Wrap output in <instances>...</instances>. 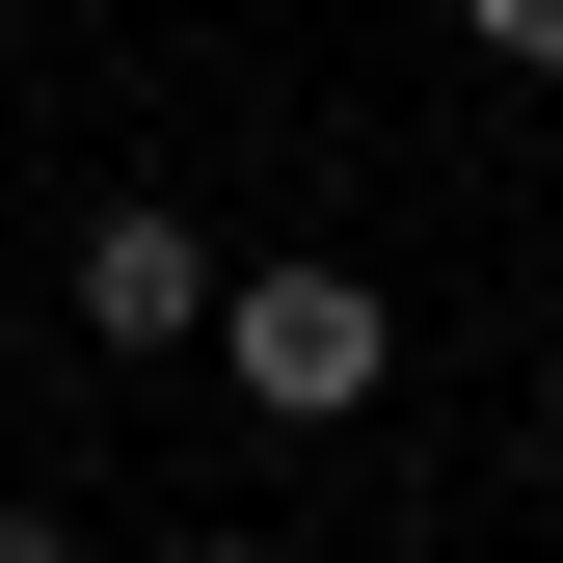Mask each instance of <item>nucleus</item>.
I'll use <instances>...</instances> for the list:
<instances>
[{
    "label": "nucleus",
    "instance_id": "f257e3e1",
    "mask_svg": "<svg viewBox=\"0 0 563 563\" xmlns=\"http://www.w3.org/2000/svg\"><path fill=\"white\" fill-rule=\"evenodd\" d=\"M216 376L268 430H349V402L402 376V296H349V268H216Z\"/></svg>",
    "mask_w": 563,
    "mask_h": 563
},
{
    "label": "nucleus",
    "instance_id": "f03ea898",
    "mask_svg": "<svg viewBox=\"0 0 563 563\" xmlns=\"http://www.w3.org/2000/svg\"><path fill=\"white\" fill-rule=\"evenodd\" d=\"M81 349H216V242L134 188V216H81Z\"/></svg>",
    "mask_w": 563,
    "mask_h": 563
},
{
    "label": "nucleus",
    "instance_id": "7ed1b4c3",
    "mask_svg": "<svg viewBox=\"0 0 563 563\" xmlns=\"http://www.w3.org/2000/svg\"><path fill=\"white\" fill-rule=\"evenodd\" d=\"M456 27H483V54H510V81H563V0H456Z\"/></svg>",
    "mask_w": 563,
    "mask_h": 563
},
{
    "label": "nucleus",
    "instance_id": "20e7f679",
    "mask_svg": "<svg viewBox=\"0 0 563 563\" xmlns=\"http://www.w3.org/2000/svg\"><path fill=\"white\" fill-rule=\"evenodd\" d=\"M0 563H81V510H27V483H0Z\"/></svg>",
    "mask_w": 563,
    "mask_h": 563
},
{
    "label": "nucleus",
    "instance_id": "39448f33",
    "mask_svg": "<svg viewBox=\"0 0 563 563\" xmlns=\"http://www.w3.org/2000/svg\"><path fill=\"white\" fill-rule=\"evenodd\" d=\"M537 456H563V349H537Z\"/></svg>",
    "mask_w": 563,
    "mask_h": 563
},
{
    "label": "nucleus",
    "instance_id": "423d86ee",
    "mask_svg": "<svg viewBox=\"0 0 563 563\" xmlns=\"http://www.w3.org/2000/svg\"><path fill=\"white\" fill-rule=\"evenodd\" d=\"M162 563H268V537H162Z\"/></svg>",
    "mask_w": 563,
    "mask_h": 563
}]
</instances>
